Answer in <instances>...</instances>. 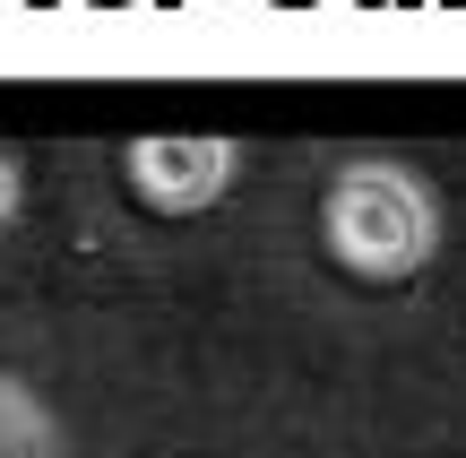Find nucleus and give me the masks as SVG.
I'll return each instance as SVG.
<instances>
[{
  "label": "nucleus",
  "mask_w": 466,
  "mask_h": 458,
  "mask_svg": "<svg viewBox=\"0 0 466 458\" xmlns=\"http://www.w3.org/2000/svg\"><path fill=\"white\" fill-rule=\"evenodd\" d=\"M319 234L354 277H415L441 251V208L398 165H346L319 199Z\"/></svg>",
  "instance_id": "f257e3e1"
},
{
  "label": "nucleus",
  "mask_w": 466,
  "mask_h": 458,
  "mask_svg": "<svg viewBox=\"0 0 466 458\" xmlns=\"http://www.w3.org/2000/svg\"><path fill=\"white\" fill-rule=\"evenodd\" d=\"M233 173H242L233 138H130V190L147 208H165V217L225 199Z\"/></svg>",
  "instance_id": "f03ea898"
},
{
  "label": "nucleus",
  "mask_w": 466,
  "mask_h": 458,
  "mask_svg": "<svg viewBox=\"0 0 466 458\" xmlns=\"http://www.w3.org/2000/svg\"><path fill=\"white\" fill-rule=\"evenodd\" d=\"M17 208H26V173H17L9 156H0V234L17 225Z\"/></svg>",
  "instance_id": "7ed1b4c3"
}]
</instances>
